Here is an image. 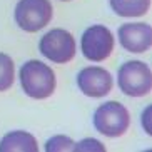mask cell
I'll return each mask as SVG.
<instances>
[{
    "label": "cell",
    "mask_w": 152,
    "mask_h": 152,
    "mask_svg": "<svg viewBox=\"0 0 152 152\" xmlns=\"http://www.w3.org/2000/svg\"><path fill=\"white\" fill-rule=\"evenodd\" d=\"M20 85L32 99L42 100L54 94L57 80L54 70L40 60H28L20 67Z\"/></svg>",
    "instance_id": "1"
},
{
    "label": "cell",
    "mask_w": 152,
    "mask_h": 152,
    "mask_svg": "<svg viewBox=\"0 0 152 152\" xmlns=\"http://www.w3.org/2000/svg\"><path fill=\"white\" fill-rule=\"evenodd\" d=\"M119 87L129 97H144L152 89V72L145 62L129 60L121 65L117 74Z\"/></svg>",
    "instance_id": "2"
},
{
    "label": "cell",
    "mask_w": 152,
    "mask_h": 152,
    "mask_svg": "<svg viewBox=\"0 0 152 152\" xmlns=\"http://www.w3.org/2000/svg\"><path fill=\"white\" fill-rule=\"evenodd\" d=\"M130 124L129 110L117 100L99 105L94 114L95 129L105 137H121L127 132Z\"/></svg>",
    "instance_id": "3"
},
{
    "label": "cell",
    "mask_w": 152,
    "mask_h": 152,
    "mask_svg": "<svg viewBox=\"0 0 152 152\" xmlns=\"http://www.w3.org/2000/svg\"><path fill=\"white\" fill-rule=\"evenodd\" d=\"M52 4L49 0H18L15 5V22L25 32H39L52 18Z\"/></svg>",
    "instance_id": "4"
},
{
    "label": "cell",
    "mask_w": 152,
    "mask_h": 152,
    "mask_svg": "<svg viewBox=\"0 0 152 152\" xmlns=\"http://www.w3.org/2000/svg\"><path fill=\"white\" fill-rule=\"evenodd\" d=\"M39 50L50 62L67 64L75 57V40L70 32L64 28H52L40 39Z\"/></svg>",
    "instance_id": "5"
},
{
    "label": "cell",
    "mask_w": 152,
    "mask_h": 152,
    "mask_svg": "<svg viewBox=\"0 0 152 152\" xmlns=\"http://www.w3.org/2000/svg\"><path fill=\"white\" fill-rule=\"evenodd\" d=\"M114 35L105 25H90L82 34V54L90 62H102L114 50Z\"/></svg>",
    "instance_id": "6"
},
{
    "label": "cell",
    "mask_w": 152,
    "mask_h": 152,
    "mask_svg": "<svg viewBox=\"0 0 152 152\" xmlns=\"http://www.w3.org/2000/svg\"><path fill=\"white\" fill-rule=\"evenodd\" d=\"M77 85L85 95L99 99L110 92L114 87V80H112V75L109 70L92 65V67H85L79 72Z\"/></svg>",
    "instance_id": "7"
},
{
    "label": "cell",
    "mask_w": 152,
    "mask_h": 152,
    "mask_svg": "<svg viewBox=\"0 0 152 152\" xmlns=\"http://www.w3.org/2000/svg\"><path fill=\"white\" fill-rule=\"evenodd\" d=\"M119 40L127 52L144 54L152 45V28L149 23H125L119 27Z\"/></svg>",
    "instance_id": "8"
},
{
    "label": "cell",
    "mask_w": 152,
    "mask_h": 152,
    "mask_svg": "<svg viewBox=\"0 0 152 152\" xmlns=\"http://www.w3.org/2000/svg\"><path fill=\"white\" fill-rule=\"evenodd\" d=\"M37 139L25 130H12L0 140V152H37Z\"/></svg>",
    "instance_id": "9"
},
{
    "label": "cell",
    "mask_w": 152,
    "mask_h": 152,
    "mask_svg": "<svg viewBox=\"0 0 152 152\" xmlns=\"http://www.w3.org/2000/svg\"><path fill=\"white\" fill-rule=\"evenodd\" d=\"M112 12L119 17H140L151 9V0H110Z\"/></svg>",
    "instance_id": "10"
},
{
    "label": "cell",
    "mask_w": 152,
    "mask_h": 152,
    "mask_svg": "<svg viewBox=\"0 0 152 152\" xmlns=\"http://www.w3.org/2000/svg\"><path fill=\"white\" fill-rule=\"evenodd\" d=\"M15 80V67L14 60L7 54L0 52V92L9 90Z\"/></svg>",
    "instance_id": "11"
},
{
    "label": "cell",
    "mask_w": 152,
    "mask_h": 152,
    "mask_svg": "<svg viewBox=\"0 0 152 152\" xmlns=\"http://www.w3.org/2000/svg\"><path fill=\"white\" fill-rule=\"evenodd\" d=\"M74 140L67 135H54L45 142V152H64L74 151Z\"/></svg>",
    "instance_id": "12"
},
{
    "label": "cell",
    "mask_w": 152,
    "mask_h": 152,
    "mask_svg": "<svg viewBox=\"0 0 152 152\" xmlns=\"http://www.w3.org/2000/svg\"><path fill=\"white\" fill-rule=\"evenodd\" d=\"M74 151L75 152H87V151H95V152H105L102 142H99L97 139H82L80 142L74 144Z\"/></svg>",
    "instance_id": "13"
},
{
    "label": "cell",
    "mask_w": 152,
    "mask_h": 152,
    "mask_svg": "<svg viewBox=\"0 0 152 152\" xmlns=\"http://www.w3.org/2000/svg\"><path fill=\"white\" fill-rule=\"evenodd\" d=\"M60 2H69V0H60Z\"/></svg>",
    "instance_id": "14"
}]
</instances>
